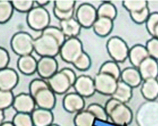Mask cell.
<instances>
[{
	"mask_svg": "<svg viewBox=\"0 0 158 126\" xmlns=\"http://www.w3.org/2000/svg\"><path fill=\"white\" fill-rule=\"evenodd\" d=\"M75 17L82 27L90 28L98 18L97 9L90 3H82L76 10Z\"/></svg>",
	"mask_w": 158,
	"mask_h": 126,
	"instance_id": "10",
	"label": "cell"
},
{
	"mask_svg": "<svg viewBox=\"0 0 158 126\" xmlns=\"http://www.w3.org/2000/svg\"><path fill=\"white\" fill-rule=\"evenodd\" d=\"M1 126H15L12 122H5L1 124Z\"/></svg>",
	"mask_w": 158,
	"mask_h": 126,
	"instance_id": "43",
	"label": "cell"
},
{
	"mask_svg": "<svg viewBox=\"0 0 158 126\" xmlns=\"http://www.w3.org/2000/svg\"><path fill=\"white\" fill-rule=\"evenodd\" d=\"M5 119H6V115H5V110H0V120H1V124L5 122Z\"/></svg>",
	"mask_w": 158,
	"mask_h": 126,
	"instance_id": "42",
	"label": "cell"
},
{
	"mask_svg": "<svg viewBox=\"0 0 158 126\" xmlns=\"http://www.w3.org/2000/svg\"><path fill=\"white\" fill-rule=\"evenodd\" d=\"M84 52L81 40L78 38H67L60 50V57L64 62L73 64Z\"/></svg>",
	"mask_w": 158,
	"mask_h": 126,
	"instance_id": "9",
	"label": "cell"
},
{
	"mask_svg": "<svg viewBox=\"0 0 158 126\" xmlns=\"http://www.w3.org/2000/svg\"><path fill=\"white\" fill-rule=\"evenodd\" d=\"M38 61L32 55L19 57L17 67L19 72L25 75H32L37 72Z\"/></svg>",
	"mask_w": 158,
	"mask_h": 126,
	"instance_id": "22",
	"label": "cell"
},
{
	"mask_svg": "<svg viewBox=\"0 0 158 126\" xmlns=\"http://www.w3.org/2000/svg\"><path fill=\"white\" fill-rule=\"evenodd\" d=\"M73 88L77 93L84 98L90 97L96 92L94 80L85 75L77 77Z\"/></svg>",
	"mask_w": 158,
	"mask_h": 126,
	"instance_id": "14",
	"label": "cell"
},
{
	"mask_svg": "<svg viewBox=\"0 0 158 126\" xmlns=\"http://www.w3.org/2000/svg\"><path fill=\"white\" fill-rule=\"evenodd\" d=\"M154 38H156L158 39V25L156 27V29H155V31H154Z\"/></svg>",
	"mask_w": 158,
	"mask_h": 126,
	"instance_id": "44",
	"label": "cell"
},
{
	"mask_svg": "<svg viewBox=\"0 0 158 126\" xmlns=\"http://www.w3.org/2000/svg\"><path fill=\"white\" fill-rule=\"evenodd\" d=\"M96 118L88 110H82L78 112L74 118L75 126H94Z\"/></svg>",
	"mask_w": 158,
	"mask_h": 126,
	"instance_id": "28",
	"label": "cell"
},
{
	"mask_svg": "<svg viewBox=\"0 0 158 126\" xmlns=\"http://www.w3.org/2000/svg\"><path fill=\"white\" fill-rule=\"evenodd\" d=\"M120 79L132 89L139 86L143 81L138 69L134 67H126L123 69L121 72Z\"/></svg>",
	"mask_w": 158,
	"mask_h": 126,
	"instance_id": "21",
	"label": "cell"
},
{
	"mask_svg": "<svg viewBox=\"0 0 158 126\" xmlns=\"http://www.w3.org/2000/svg\"><path fill=\"white\" fill-rule=\"evenodd\" d=\"M66 37L60 28L49 26L34 39V51L40 57L55 58L60 54Z\"/></svg>",
	"mask_w": 158,
	"mask_h": 126,
	"instance_id": "1",
	"label": "cell"
},
{
	"mask_svg": "<svg viewBox=\"0 0 158 126\" xmlns=\"http://www.w3.org/2000/svg\"><path fill=\"white\" fill-rule=\"evenodd\" d=\"M98 17L110 19L114 21L117 15L116 7L110 2H103L97 9Z\"/></svg>",
	"mask_w": 158,
	"mask_h": 126,
	"instance_id": "27",
	"label": "cell"
},
{
	"mask_svg": "<svg viewBox=\"0 0 158 126\" xmlns=\"http://www.w3.org/2000/svg\"><path fill=\"white\" fill-rule=\"evenodd\" d=\"M157 25H158V12L152 13L146 23V27L147 31L152 37H154L155 29Z\"/></svg>",
	"mask_w": 158,
	"mask_h": 126,
	"instance_id": "38",
	"label": "cell"
},
{
	"mask_svg": "<svg viewBox=\"0 0 158 126\" xmlns=\"http://www.w3.org/2000/svg\"><path fill=\"white\" fill-rule=\"evenodd\" d=\"M87 110L94 115L96 119L100 120L103 122H106L109 119L107 114L104 107L97 103H93L88 106Z\"/></svg>",
	"mask_w": 158,
	"mask_h": 126,
	"instance_id": "32",
	"label": "cell"
},
{
	"mask_svg": "<svg viewBox=\"0 0 158 126\" xmlns=\"http://www.w3.org/2000/svg\"><path fill=\"white\" fill-rule=\"evenodd\" d=\"M76 2L73 0H58L54 2L53 14L59 21L73 18L75 15Z\"/></svg>",
	"mask_w": 158,
	"mask_h": 126,
	"instance_id": "12",
	"label": "cell"
},
{
	"mask_svg": "<svg viewBox=\"0 0 158 126\" xmlns=\"http://www.w3.org/2000/svg\"><path fill=\"white\" fill-rule=\"evenodd\" d=\"M12 122L15 126H34L31 114L17 113L13 116Z\"/></svg>",
	"mask_w": 158,
	"mask_h": 126,
	"instance_id": "34",
	"label": "cell"
},
{
	"mask_svg": "<svg viewBox=\"0 0 158 126\" xmlns=\"http://www.w3.org/2000/svg\"><path fill=\"white\" fill-rule=\"evenodd\" d=\"M36 102L31 94L23 93L15 96L13 108L17 113L31 114L36 109Z\"/></svg>",
	"mask_w": 158,
	"mask_h": 126,
	"instance_id": "15",
	"label": "cell"
},
{
	"mask_svg": "<svg viewBox=\"0 0 158 126\" xmlns=\"http://www.w3.org/2000/svg\"><path fill=\"white\" fill-rule=\"evenodd\" d=\"M77 78L76 73L73 69L64 67L49 79L48 83L55 94L61 95L73 87Z\"/></svg>",
	"mask_w": 158,
	"mask_h": 126,
	"instance_id": "4",
	"label": "cell"
},
{
	"mask_svg": "<svg viewBox=\"0 0 158 126\" xmlns=\"http://www.w3.org/2000/svg\"><path fill=\"white\" fill-rule=\"evenodd\" d=\"M29 94L33 97L38 108L52 110L56 104V97L48 81L35 79L29 85Z\"/></svg>",
	"mask_w": 158,
	"mask_h": 126,
	"instance_id": "2",
	"label": "cell"
},
{
	"mask_svg": "<svg viewBox=\"0 0 158 126\" xmlns=\"http://www.w3.org/2000/svg\"><path fill=\"white\" fill-rule=\"evenodd\" d=\"M34 38L32 35L24 31H19L11 38V49L15 54L21 56L31 55L34 51Z\"/></svg>",
	"mask_w": 158,
	"mask_h": 126,
	"instance_id": "6",
	"label": "cell"
},
{
	"mask_svg": "<svg viewBox=\"0 0 158 126\" xmlns=\"http://www.w3.org/2000/svg\"><path fill=\"white\" fill-rule=\"evenodd\" d=\"M34 126H49L53 124L54 116L52 110L38 108L31 114Z\"/></svg>",
	"mask_w": 158,
	"mask_h": 126,
	"instance_id": "20",
	"label": "cell"
},
{
	"mask_svg": "<svg viewBox=\"0 0 158 126\" xmlns=\"http://www.w3.org/2000/svg\"><path fill=\"white\" fill-rule=\"evenodd\" d=\"M51 17L48 10L42 7H34L27 15L28 27L34 31H41L49 27Z\"/></svg>",
	"mask_w": 158,
	"mask_h": 126,
	"instance_id": "7",
	"label": "cell"
},
{
	"mask_svg": "<svg viewBox=\"0 0 158 126\" xmlns=\"http://www.w3.org/2000/svg\"><path fill=\"white\" fill-rule=\"evenodd\" d=\"M140 91L147 100H156L158 98V80L149 79L143 80Z\"/></svg>",
	"mask_w": 158,
	"mask_h": 126,
	"instance_id": "24",
	"label": "cell"
},
{
	"mask_svg": "<svg viewBox=\"0 0 158 126\" xmlns=\"http://www.w3.org/2000/svg\"><path fill=\"white\" fill-rule=\"evenodd\" d=\"M19 77L15 70L7 67L0 71V89L12 91L18 85Z\"/></svg>",
	"mask_w": 158,
	"mask_h": 126,
	"instance_id": "17",
	"label": "cell"
},
{
	"mask_svg": "<svg viewBox=\"0 0 158 126\" xmlns=\"http://www.w3.org/2000/svg\"><path fill=\"white\" fill-rule=\"evenodd\" d=\"M132 97V88L122 80H118L117 88L115 93L111 96V98L119 100L123 103L127 104L130 101Z\"/></svg>",
	"mask_w": 158,
	"mask_h": 126,
	"instance_id": "26",
	"label": "cell"
},
{
	"mask_svg": "<svg viewBox=\"0 0 158 126\" xmlns=\"http://www.w3.org/2000/svg\"><path fill=\"white\" fill-rule=\"evenodd\" d=\"M98 72L110 75L117 80H119L121 78V69L117 63L114 61H107L103 63L100 67Z\"/></svg>",
	"mask_w": 158,
	"mask_h": 126,
	"instance_id": "30",
	"label": "cell"
},
{
	"mask_svg": "<svg viewBox=\"0 0 158 126\" xmlns=\"http://www.w3.org/2000/svg\"><path fill=\"white\" fill-rule=\"evenodd\" d=\"M96 90L98 93L105 96H111L115 93L117 88V80L111 75L98 72L94 78Z\"/></svg>",
	"mask_w": 158,
	"mask_h": 126,
	"instance_id": "11",
	"label": "cell"
},
{
	"mask_svg": "<svg viewBox=\"0 0 158 126\" xmlns=\"http://www.w3.org/2000/svg\"><path fill=\"white\" fill-rule=\"evenodd\" d=\"M63 106L69 113H78L85 108V98L76 92L67 93L63 99Z\"/></svg>",
	"mask_w": 158,
	"mask_h": 126,
	"instance_id": "16",
	"label": "cell"
},
{
	"mask_svg": "<svg viewBox=\"0 0 158 126\" xmlns=\"http://www.w3.org/2000/svg\"><path fill=\"white\" fill-rule=\"evenodd\" d=\"M92 28L97 36L102 38L106 37L113 31V21L104 17L98 18L97 21L94 24Z\"/></svg>",
	"mask_w": 158,
	"mask_h": 126,
	"instance_id": "25",
	"label": "cell"
},
{
	"mask_svg": "<svg viewBox=\"0 0 158 126\" xmlns=\"http://www.w3.org/2000/svg\"><path fill=\"white\" fill-rule=\"evenodd\" d=\"M14 9L20 13H28L34 7L35 1L32 0H14L11 1Z\"/></svg>",
	"mask_w": 158,
	"mask_h": 126,
	"instance_id": "35",
	"label": "cell"
},
{
	"mask_svg": "<svg viewBox=\"0 0 158 126\" xmlns=\"http://www.w3.org/2000/svg\"><path fill=\"white\" fill-rule=\"evenodd\" d=\"M58 72V63L55 58L41 57L37 64V73L41 79H50Z\"/></svg>",
	"mask_w": 158,
	"mask_h": 126,
	"instance_id": "13",
	"label": "cell"
},
{
	"mask_svg": "<svg viewBox=\"0 0 158 126\" xmlns=\"http://www.w3.org/2000/svg\"><path fill=\"white\" fill-rule=\"evenodd\" d=\"M138 126H158V101L147 100L136 111Z\"/></svg>",
	"mask_w": 158,
	"mask_h": 126,
	"instance_id": "5",
	"label": "cell"
},
{
	"mask_svg": "<svg viewBox=\"0 0 158 126\" xmlns=\"http://www.w3.org/2000/svg\"><path fill=\"white\" fill-rule=\"evenodd\" d=\"M109 119L117 126H128L132 121L133 113L127 104L111 98L104 106Z\"/></svg>",
	"mask_w": 158,
	"mask_h": 126,
	"instance_id": "3",
	"label": "cell"
},
{
	"mask_svg": "<svg viewBox=\"0 0 158 126\" xmlns=\"http://www.w3.org/2000/svg\"><path fill=\"white\" fill-rule=\"evenodd\" d=\"M150 9L148 7H146L144 9L141 10L140 11L130 13V17L131 19L136 24H143L146 23L150 15Z\"/></svg>",
	"mask_w": 158,
	"mask_h": 126,
	"instance_id": "37",
	"label": "cell"
},
{
	"mask_svg": "<svg viewBox=\"0 0 158 126\" xmlns=\"http://www.w3.org/2000/svg\"><path fill=\"white\" fill-rule=\"evenodd\" d=\"M59 25L62 32L68 38H77L81 33L82 27L76 18L59 21Z\"/></svg>",
	"mask_w": 158,
	"mask_h": 126,
	"instance_id": "23",
	"label": "cell"
},
{
	"mask_svg": "<svg viewBox=\"0 0 158 126\" xmlns=\"http://www.w3.org/2000/svg\"><path fill=\"white\" fill-rule=\"evenodd\" d=\"M143 80L149 79H157L158 61L150 57L143 62L138 68Z\"/></svg>",
	"mask_w": 158,
	"mask_h": 126,
	"instance_id": "18",
	"label": "cell"
},
{
	"mask_svg": "<svg viewBox=\"0 0 158 126\" xmlns=\"http://www.w3.org/2000/svg\"><path fill=\"white\" fill-rule=\"evenodd\" d=\"M146 47L150 56L158 61V39L152 37L147 41Z\"/></svg>",
	"mask_w": 158,
	"mask_h": 126,
	"instance_id": "39",
	"label": "cell"
},
{
	"mask_svg": "<svg viewBox=\"0 0 158 126\" xmlns=\"http://www.w3.org/2000/svg\"><path fill=\"white\" fill-rule=\"evenodd\" d=\"M10 61L9 54L3 48H0V69H6Z\"/></svg>",
	"mask_w": 158,
	"mask_h": 126,
	"instance_id": "40",
	"label": "cell"
},
{
	"mask_svg": "<svg viewBox=\"0 0 158 126\" xmlns=\"http://www.w3.org/2000/svg\"><path fill=\"white\" fill-rule=\"evenodd\" d=\"M35 3L38 5V6L44 7L50 3V1H48V0H37V1H35Z\"/></svg>",
	"mask_w": 158,
	"mask_h": 126,
	"instance_id": "41",
	"label": "cell"
},
{
	"mask_svg": "<svg viewBox=\"0 0 158 126\" xmlns=\"http://www.w3.org/2000/svg\"><path fill=\"white\" fill-rule=\"evenodd\" d=\"M15 96L11 91H6L1 90L0 91V110H4L13 106L15 100Z\"/></svg>",
	"mask_w": 158,
	"mask_h": 126,
	"instance_id": "36",
	"label": "cell"
},
{
	"mask_svg": "<svg viewBox=\"0 0 158 126\" xmlns=\"http://www.w3.org/2000/svg\"><path fill=\"white\" fill-rule=\"evenodd\" d=\"M14 7L11 1L2 0L0 1V23L4 24L8 22L13 16Z\"/></svg>",
	"mask_w": 158,
	"mask_h": 126,
	"instance_id": "29",
	"label": "cell"
},
{
	"mask_svg": "<svg viewBox=\"0 0 158 126\" xmlns=\"http://www.w3.org/2000/svg\"><path fill=\"white\" fill-rule=\"evenodd\" d=\"M91 58L86 52H84L76 61L73 63V65L77 69L81 72H85L91 67Z\"/></svg>",
	"mask_w": 158,
	"mask_h": 126,
	"instance_id": "33",
	"label": "cell"
},
{
	"mask_svg": "<svg viewBox=\"0 0 158 126\" xmlns=\"http://www.w3.org/2000/svg\"><path fill=\"white\" fill-rule=\"evenodd\" d=\"M150 54L146 46L142 44H136L129 50L128 59L132 67L138 68L140 64L147 58H150Z\"/></svg>",
	"mask_w": 158,
	"mask_h": 126,
	"instance_id": "19",
	"label": "cell"
},
{
	"mask_svg": "<svg viewBox=\"0 0 158 126\" xmlns=\"http://www.w3.org/2000/svg\"><path fill=\"white\" fill-rule=\"evenodd\" d=\"M49 126H59V125H57V124H52L51 125H49Z\"/></svg>",
	"mask_w": 158,
	"mask_h": 126,
	"instance_id": "45",
	"label": "cell"
},
{
	"mask_svg": "<svg viewBox=\"0 0 158 126\" xmlns=\"http://www.w3.org/2000/svg\"><path fill=\"white\" fill-rule=\"evenodd\" d=\"M123 6L130 13L148 7V2L146 0H125L123 2Z\"/></svg>",
	"mask_w": 158,
	"mask_h": 126,
	"instance_id": "31",
	"label": "cell"
},
{
	"mask_svg": "<svg viewBox=\"0 0 158 126\" xmlns=\"http://www.w3.org/2000/svg\"><path fill=\"white\" fill-rule=\"evenodd\" d=\"M106 48L113 61L117 63H123L128 58L130 49L125 40L119 37L114 36L109 39Z\"/></svg>",
	"mask_w": 158,
	"mask_h": 126,
	"instance_id": "8",
	"label": "cell"
}]
</instances>
